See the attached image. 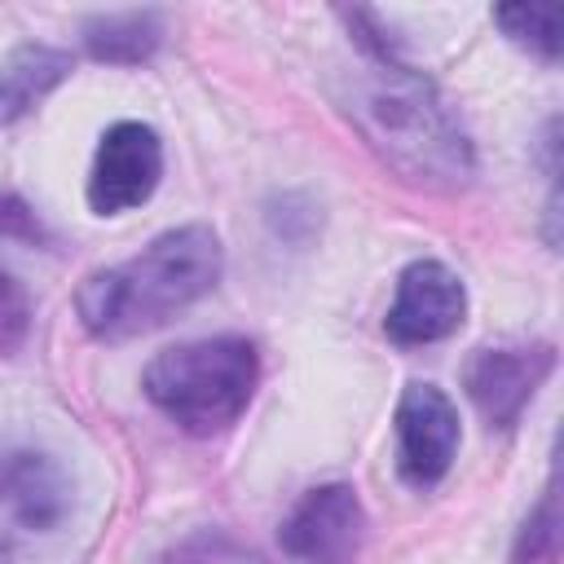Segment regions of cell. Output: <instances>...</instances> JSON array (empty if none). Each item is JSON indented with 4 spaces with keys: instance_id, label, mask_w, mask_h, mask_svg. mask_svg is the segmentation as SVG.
<instances>
[{
    "instance_id": "obj_3",
    "label": "cell",
    "mask_w": 564,
    "mask_h": 564,
    "mask_svg": "<svg viewBox=\"0 0 564 564\" xmlns=\"http://www.w3.org/2000/svg\"><path fill=\"white\" fill-rule=\"evenodd\" d=\"M256 379H260L256 348L242 335H216L159 352L145 366L141 388L176 427L207 436L229 427L247 410Z\"/></svg>"
},
{
    "instance_id": "obj_12",
    "label": "cell",
    "mask_w": 564,
    "mask_h": 564,
    "mask_svg": "<svg viewBox=\"0 0 564 564\" xmlns=\"http://www.w3.org/2000/svg\"><path fill=\"white\" fill-rule=\"evenodd\" d=\"M494 22L529 53L555 62L560 57V9L555 4H502L494 9Z\"/></svg>"
},
{
    "instance_id": "obj_11",
    "label": "cell",
    "mask_w": 564,
    "mask_h": 564,
    "mask_svg": "<svg viewBox=\"0 0 564 564\" xmlns=\"http://www.w3.org/2000/svg\"><path fill=\"white\" fill-rule=\"evenodd\" d=\"M84 44L101 62H141L159 44V18L154 13H106L84 26Z\"/></svg>"
},
{
    "instance_id": "obj_2",
    "label": "cell",
    "mask_w": 564,
    "mask_h": 564,
    "mask_svg": "<svg viewBox=\"0 0 564 564\" xmlns=\"http://www.w3.org/2000/svg\"><path fill=\"white\" fill-rule=\"evenodd\" d=\"M361 137L414 185L454 189L471 181V145L445 97L392 57L352 75L348 106Z\"/></svg>"
},
{
    "instance_id": "obj_7",
    "label": "cell",
    "mask_w": 564,
    "mask_h": 564,
    "mask_svg": "<svg viewBox=\"0 0 564 564\" xmlns=\"http://www.w3.org/2000/svg\"><path fill=\"white\" fill-rule=\"evenodd\" d=\"M458 449V414L432 383H410L397 401V467L410 485H436Z\"/></svg>"
},
{
    "instance_id": "obj_14",
    "label": "cell",
    "mask_w": 564,
    "mask_h": 564,
    "mask_svg": "<svg viewBox=\"0 0 564 564\" xmlns=\"http://www.w3.org/2000/svg\"><path fill=\"white\" fill-rule=\"evenodd\" d=\"M26 330H31V300H26L22 282L9 269H0V357L18 352Z\"/></svg>"
},
{
    "instance_id": "obj_9",
    "label": "cell",
    "mask_w": 564,
    "mask_h": 564,
    "mask_svg": "<svg viewBox=\"0 0 564 564\" xmlns=\"http://www.w3.org/2000/svg\"><path fill=\"white\" fill-rule=\"evenodd\" d=\"M70 511V480L35 445L0 441V516L26 533H44L62 524Z\"/></svg>"
},
{
    "instance_id": "obj_10",
    "label": "cell",
    "mask_w": 564,
    "mask_h": 564,
    "mask_svg": "<svg viewBox=\"0 0 564 564\" xmlns=\"http://www.w3.org/2000/svg\"><path fill=\"white\" fill-rule=\"evenodd\" d=\"M70 70V57L44 44H26L9 57V66L0 70V119H13L22 110H31L62 75Z\"/></svg>"
},
{
    "instance_id": "obj_4",
    "label": "cell",
    "mask_w": 564,
    "mask_h": 564,
    "mask_svg": "<svg viewBox=\"0 0 564 564\" xmlns=\"http://www.w3.org/2000/svg\"><path fill=\"white\" fill-rule=\"evenodd\" d=\"M163 176V145L150 123L123 119L106 128L93 172H88V207L97 216H119L128 207H141Z\"/></svg>"
},
{
    "instance_id": "obj_15",
    "label": "cell",
    "mask_w": 564,
    "mask_h": 564,
    "mask_svg": "<svg viewBox=\"0 0 564 564\" xmlns=\"http://www.w3.org/2000/svg\"><path fill=\"white\" fill-rule=\"evenodd\" d=\"M0 234L4 238H22V242H44L40 216L18 194H0Z\"/></svg>"
},
{
    "instance_id": "obj_8",
    "label": "cell",
    "mask_w": 564,
    "mask_h": 564,
    "mask_svg": "<svg viewBox=\"0 0 564 564\" xmlns=\"http://www.w3.org/2000/svg\"><path fill=\"white\" fill-rule=\"evenodd\" d=\"M463 308H467L463 282L441 260H414L397 278V295L383 317V330L397 344H432L458 330Z\"/></svg>"
},
{
    "instance_id": "obj_13",
    "label": "cell",
    "mask_w": 564,
    "mask_h": 564,
    "mask_svg": "<svg viewBox=\"0 0 564 564\" xmlns=\"http://www.w3.org/2000/svg\"><path fill=\"white\" fill-rule=\"evenodd\" d=\"M163 564H264V560L251 546H242L238 538L203 529V533H189L185 542H176L163 555Z\"/></svg>"
},
{
    "instance_id": "obj_1",
    "label": "cell",
    "mask_w": 564,
    "mask_h": 564,
    "mask_svg": "<svg viewBox=\"0 0 564 564\" xmlns=\"http://www.w3.org/2000/svg\"><path fill=\"white\" fill-rule=\"evenodd\" d=\"M220 238L207 225H181L159 234L132 260L88 273L75 295V308L88 335L132 339L172 322L181 308L207 295L220 282Z\"/></svg>"
},
{
    "instance_id": "obj_6",
    "label": "cell",
    "mask_w": 564,
    "mask_h": 564,
    "mask_svg": "<svg viewBox=\"0 0 564 564\" xmlns=\"http://www.w3.org/2000/svg\"><path fill=\"white\" fill-rule=\"evenodd\" d=\"M555 352L551 344H498V348H476L471 361L463 366L467 397L494 427H511L538 383L551 375Z\"/></svg>"
},
{
    "instance_id": "obj_5",
    "label": "cell",
    "mask_w": 564,
    "mask_h": 564,
    "mask_svg": "<svg viewBox=\"0 0 564 564\" xmlns=\"http://www.w3.org/2000/svg\"><path fill=\"white\" fill-rule=\"evenodd\" d=\"M282 551L300 564H352L366 538L361 498L348 485L308 489L282 520Z\"/></svg>"
}]
</instances>
